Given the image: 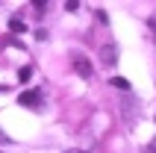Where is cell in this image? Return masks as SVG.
<instances>
[{
    "instance_id": "1",
    "label": "cell",
    "mask_w": 156,
    "mask_h": 153,
    "mask_svg": "<svg viewBox=\"0 0 156 153\" xmlns=\"http://www.w3.org/2000/svg\"><path fill=\"white\" fill-rule=\"evenodd\" d=\"M18 103H21V106H38V103H41V91H38V88H27V91L18 94Z\"/></svg>"
},
{
    "instance_id": "2",
    "label": "cell",
    "mask_w": 156,
    "mask_h": 153,
    "mask_svg": "<svg viewBox=\"0 0 156 153\" xmlns=\"http://www.w3.org/2000/svg\"><path fill=\"white\" fill-rule=\"evenodd\" d=\"M74 68H77V74L91 76V62H88V59H77V62H74Z\"/></svg>"
},
{
    "instance_id": "3",
    "label": "cell",
    "mask_w": 156,
    "mask_h": 153,
    "mask_svg": "<svg viewBox=\"0 0 156 153\" xmlns=\"http://www.w3.org/2000/svg\"><path fill=\"white\" fill-rule=\"evenodd\" d=\"M112 85H115V88H121V91H127V88H130V80H124V76H112Z\"/></svg>"
},
{
    "instance_id": "4",
    "label": "cell",
    "mask_w": 156,
    "mask_h": 153,
    "mask_svg": "<svg viewBox=\"0 0 156 153\" xmlns=\"http://www.w3.org/2000/svg\"><path fill=\"white\" fill-rule=\"evenodd\" d=\"M115 47H103V50H100V56H103V62H115Z\"/></svg>"
},
{
    "instance_id": "5",
    "label": "cell",
    "mask_w": 156,
    "mask_h": 153,
    "mask_svg": "<svg viewBox=\"0 0 156 153\" xmlns=\"http://www.w3.org/2000/svg\"><path fill=\"white\" fill-rule=\"evenodd\" d=\"M24 21H9V33H24Z\"/></svg>"
},
{
    "instance_id": "6",
    "label": "cell",
    "mask_w": 156,
    "mask_h": 153,
    "mask_svg": "<svg viewBox=\"0 0 156 153\" xmlns=\"http://www.w3.org/2000/svg\"><path fill=\"white\" fill-rule=\"evenodd\" d=\"M30 76H33V68H21L18 71V80H21V83H27Z\"/></svg>"
},
{
    "instance_id": "7",
    "label": "cell",
    "mask_w": 156,
    "mask_h": 153,
    "mask_svg": "<svg viewBox=\"0 0 156 153\" xmlns=\"http://www.w3.org/2000/svg\"><path fill=\"white\" fill-rule=\"evenodd\" d=\"M65 9H68V12H77L80 3H77V0H68V3H65Z\"/></svg>"
},
{
    "instance_id": "8",
    "label": "cell",
    "mask_w": 156,
    "mask_h": 153,
    "mask_svg": "<svg viewBox=\"0 0 156 153\" xmlns=\"http://www.w3.org/2000/svg\"><path fill=\"white\" fill-rule=\"evenodd\" d=\"M147 27H150V33H153V38H156V18H150V21H147Z\"/></svg>"
},
{
    "instance_id": "9",
    "label": "cell",
    "mask_w": 156,
    "mask_h": 153,
    "mask_svg": "<svg viewBox=\"0 0 156 153\" xmlns=\"http://www.w3.org/2000/svg\"><path fill=\"white\" fill-rule=\"evenodd\" d=\"M150 153H156V141H150Z\"/></svg>"
},
{
    "instance_id": "10",
    "label": "cell",
    "mask_w": 156,
    "mask_h": 153,
    "mask_svg": "<svg viewBox=\"0 0 156 153\" xmlns=\"http://www.w3.org/2000/svg\"><path fill=\"white\" fill-rule=\"evenodd\" d=\"M0 144H6V136H3V133H0Z\"/></svg>"
},
{
    "instance_id": "11",
    "label": "cell",
    "mask_w": 156,
    "mask_h": 153,
    "mask_svg": "<svg viewBox=\"0 0 156 153\" xmlns=\"http://www.w3.org/2000/svg\"><path fill=\"white\" fill-rule=\"evenodd\" d=\"M0 153H3V150H0Z\"/></svg>"
}]
</instances>
